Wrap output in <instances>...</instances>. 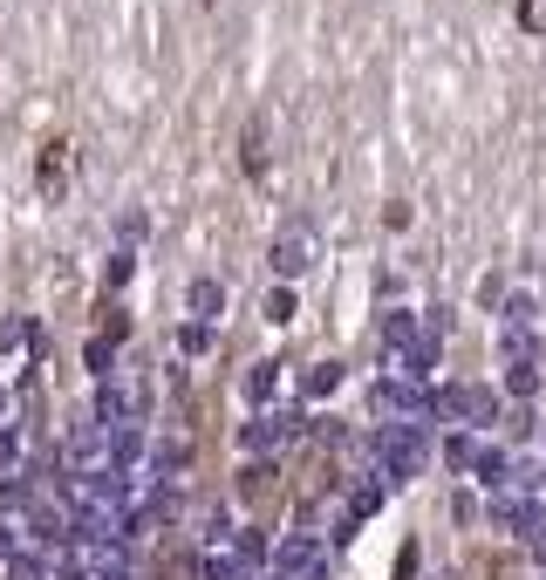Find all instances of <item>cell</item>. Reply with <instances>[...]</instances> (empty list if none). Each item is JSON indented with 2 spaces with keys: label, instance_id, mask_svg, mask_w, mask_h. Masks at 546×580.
Segmentation results:
<instances>
[{
  "label": "cell",
  "instance_id": "cell-1",
  "mask_svg": "<svg viewBox=\"0 0 546 580\" xmlns=\"http://www.w3.org/2000/svg\"><path fill=\"white\" fill-rule=\"evenodd\" d=\"M369 451H376V464L389 478H410V472H423V457H431V423L423 416H397V423H382V431L369 437Z\"/></svg>",
  "mask_w": 546,
  "mask_h": 580
},
{
  "label": "cell",
  "instance_id": "cell-2",
  "mask_svg": "<svg viewBox=\"0 0 546 580\" xmlns=\"http://www.w3.org/2000/svg\"><path fill=\"white\" fill-rule=\"evenodd\" d=\"M144 410H150V390H144V382H130V376H109L103 390H96V423H103V431L144 423Z\"/></svg>",
  "mask_w": 546,
  "mask_h": 580
},
{
  "label": "cell",
  "instance_id": "cell-3",
  "mask_svg": "<svg viewBox=\"0 0 546 580\" xmlns=\"http://www.w3.org/2000/svg\"><path fill=\"white\" fill-rule=\"evenodd\" d=\"M273 573H281V580H328L335 567H328V547H322V539L294 526V539L273 553Z\"/></svg>",
  "mask_w": 546,
  "mask_h": 580
},
{
  "label": "cell",
  "instance_id": "cell-4",
  "mask_svg": "<svg viewBox=\"0 0 546 580\" xmlns=\"http://www.w3.org/2000/svg\"><path fill=\"white\" fill-rule=\"evenodd\" d=\"M294 431H301V410H266V416H253L246 431H240V451L246 457H273Z\"/></svg>",
  "mask_w": 546,
  "mask_h": 580
},
{
  "label": "cell",
  "instance_id": "cell-5",
  "mask_svg": "<svg viewBox=\"0 0 546 580\" xmlns=\"http://www.w3.org/2000/svg\"><path fill=\"white\" fill-rule=\"evenodd\" d=\"M444 416L472 423V431H485V423L498 416V397L485 390V382H464V390H444Z\"/></svg>",
  "mask_w": 546,
  "mask_h": 580
},
{
  "label": "cell",
  "instance_id": "cell-6",
  "mask_svg": "<svg viewBox=\"0 0 546 580\" xmlns=\"http://www.w3.org/2000/svg\"><path fill=\"white\" fill-rule=\"evenodd\" d=\"M307 260H315V240H307L301 225H294V232H281V240H273V274H281V281H294Z\"/></svg>",
  "mask_w": 546,
  "mask_h": 580
},
{
  "label": "cell",
  "instance_id": "cell-7",
  "mask_svg": "<svg viewBox=\"0 0 546 580\" xmlns=\"http://www.w3.org/2000/svg\"><path fill=\"white\" fill-rule=\"evenodd\" d=\"M185 307H191V321H212L219 307H225V287L219 281H191V294H185Z\"/></svg>",
  "mask_w": 546,
  "mask_h": 580
},
{
  "label": "cell",
  "instance_id": "cell-8",
  "mask_svg": "<svg viewBox=\"0 0 546 580\" xmlns=\"http://www.w3.org/2000/svg\"><path fill=\"white\" fill-rule=\"evenodd\" d=\"M62 184H69V144H49V150H42V191H49V199H62Z\"/></svg>",
  "mask_w": 546,
  "mask_h": 580
},
{
  "label": "cell",
  "instance_id": "cell-9",
  "mask_svg": "<svg viewBox=\"0 0 546 580\" xmlns=\"http://www.w3.org/2000/svg\"><path fill=\"white\" fill-rule=\"evenodd\" d=\"M273 382H281V362H253V376L240 382L246 403H273Z\"/></svg>",
  "mask_w": 546,
  "mask_h": 580
},
{
  "label": "cell",
  "instance_id": "cell-10",
  "mask_svg": "<svg viewBox=\"0 0 546 580\" xmlns=\"http://www.w3.org/2000/svg\"><path fill=\"white\" fill-rule=\"evenodd\" d=\"M505 390H513L519 403L539 390V369H533V356H519V362H505Z\"/></svg>",
  "mask_w": 546,
  "mask_h": 580
},
{
  "label": "cell",
  "instance_id": "cell-11",
  "mask_svg": "<svg viewBox=\"0 0 546 580\" xmlns=\"http://www.w3.org/2000/svg\"><path fill=\"white\" fill-rule=\"evenodd\" d=\"M301 390H307V397H335V390H342V362H315Z\"/></svg>",
  "mask_w": 546,
  "mask_h": 580
},
{
  "label": "cell",
  "instance_id": "cell-12",
  "mask_svg": "<svg viewBox=\"0 0 546 580\" xmlns=\"http://www.w3.org/2000/svg\"><path fill=\"white\" fill-rule=\"evenodd\" d=\"M479 451H485V444H479V437H472V431H458V437H451V444H444V457H451V464H458V472H479Z\"/></svg>",
  "mask_w": 546,
  "mask_h": 580
},
{
  "label": "cell",
  "instance_id": "cell-13",
  "mask_svg": "<svg viewBox=\"0 0 546 580\" xmlns=\"http://www.w3.org/2000/svg\"><path fill=\"white\" fill-rule=\"evenodd\" d=\"M240 158H246V171H253V178L266 171V124H253V130H246V144H240Z\"/></svg>",
  "mask_w": 546,
  "mask_h": 580
},
{
  "label": "cell",
  "instance_id": "cell-14",
  "mask_svg": "<svg viewBox=\"0 0 546 580\" xmlns=\"http://www.w3.org/2000/svg\"><path fill=\"white\" fill-rule=\"evenodd\" d=\"M178 348H185V356H206V348H212V321H185Z\"/></svg>",
  "mask_w": 546,
  "mask_h": 580
},
{
  "label": "cell",
  "instance_id": "cell-15",
  "mask_svg": "<svg viewBox=\"0 0 546 580\" xmlns=\"http://www.w3.org/2000/svg\"><path fill=\"white\" fill-rule=\"evenodd\" d=\"M533 315H539L533 294H505V321H513V328H533Z\"/></svg>",
  "mask_w": 546,
  "mask_h": 580
},
{
  "label": "cell",
  "instance_id": "cell-16",
  "mask_svg": "<svg viewBox=\"0 0 546 580\" xmlns=\"http://www.w3.org/2000/svg\"><path fill=\"white\" fill-rule=\"evenodd\" d=\"M34 341H42L34 321H8V328H0V348H34Z\"/></svg>",
  "mask_w": 546,
  "mask_h": 580
},
{
  "label": "cell",
  "instance_id": "cell-17",
  "mask_svg": "<svg viewBox=\"0 0 546 580\" xmlns=\"http://www.w3.org/2000/svg\"><path fill=\"white\" fill-rule=\"evenodd\" d=\"M266 321H294V287H273L266 294Z\"/></svg>",
  "mask_w": 546,
  "mask_h": 580
},
{
  "label": "cell",
  "instance_id": "cell-18",
  "mask_svg": "<svg viewBox=\"0 0 546 580\" xmlns=\"http://www.w3.org/2000/svg\"><path fill=\"white\" fill-rule=\"evenodd\" d=\"M14 553H21V526H14L8 513H0V567H8Z\"/></svg>",
  "mask_w": 546,
  "mask_h": 580
},
{
  "label": "cell",
  "instance_id": "cell-19",
  "mask_svg": "<svg viewBox=\"0 0 546 580\" xmlns=\"http://www.w3.org/2000/svg\"><path fill=\"white\" fill-rule=\"evenodd\" d=\"M519 28L526 34H546V0H519Z\"/></svg>",
  "mask_w": 546,
  "mask_h": 580
},
{
  "label": "cell",
  "instance_id": "cell-20",
  "mask_svg": "<svg viewBox=\"0 0 546 580\" xmlns=\"http://www.w3.org/2000/svg\"><path fill=\"white\" fill-rule=\"evenodd\" d=\"M451 519L464 526V519H479V492L472 485H458V498H451Z\"/></svg>",
  "mask_w": 546,
  "mask_h": 580
},
{
  "label": "cell",
  "instance_id": "cell-21",
  "mask_svg": "<svg viewBox=\"0 0 546 580\" xmlns=\"http://www.w3.org/2000/svg\"><path fill=\"white\" fill-rule=\"evenodd\" d=\"M109 356H116V341H109V335H96V341H90V369H96V376H109Z\"/></svg>",
  "mask_w": 546,
  "mask_h": 580
},
{
  "label": "cell",
  "instance_id": "cell-22",
  "mask_svg": "<svg viewBox=\"0 0 546 580\" xmlns=\"http://www.w3.org/2000/svg\"><path fill=\"white\" fill-rule=\"evenodd\" d=\"M21 464V431H0V472H14Z\"/></svg>",
  "mask_w": 546,
  "mask_h": 580
},
{
  "label": "cell",
  "instance_id": "cell-23",
  "mask_svg": "<svg viewBox=\"0 0 546 580\" xmlns=\"http://www.w3.org/2000/svg\"><path fill=\"white\" fill-rule=\"evenodd\" d=\"M382 225H389V232H403V225H410V205H403V199H389V205H382Z\"/></svg>",
  "mask_w": 546,
  "mask_h": 580
},
{
  "label": "cell",
  "instance_id": "cell-24",
  "mask_svg": "<svg viewBox=\"0 0 546 580\" xmlns=\"http://www.w3.org/2000/svg\"><path fill=\"white\" fill-rule=\"evenodd\" d=\"M0 410H8V390H0Z\"/></svg>",
  "mask_w": 546,
  "mask_h": 580
}]
</instances>
